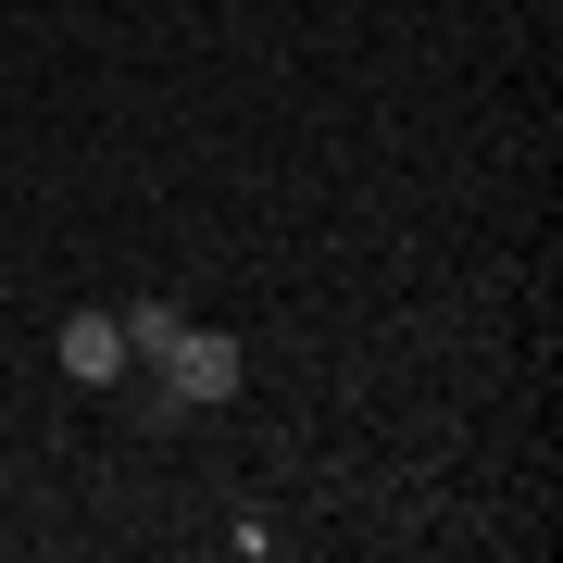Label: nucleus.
Instances as JSON below:
<instances>
[{
    "label": "nucleus",
    "mask_w": 563,
    "mask_h": 563,
    "mask_svg": "<svg viewBox=\"0 0 563 563\" xmlns=\"http://www.w3.org/2000/svg\"><path fill=\"white\" fill-rule=\"evenodd\" d=\"M213 401H239V339H225V325H176V339L151 351L139 413L151 426H188V413H213Z\"/></svg>",
    "instance_id": "obj_1"
},
{
    "label": "nucleus",
    "mask_w": 563,
    "mask_h": 563,
    "mask_svg": "<svg viewBox=\"0 0 563 563\" xmlns=\"http://www.w3.org/2000/svg\"><path fill=\"white\" fill-rule=\"evenodd\" d=\"M63 376H76V388H113L125 376V313H63Z\"/></svg>",
    "instance_id": "obj_2"
},
{
    "label": "nucleus",
    "mask_w": 563,
    "mask_h": 563,
    "mask_svg": "<svg viewBox=\"0 0 563 563\" xmlns=\"http://www.w3.org/2000/svg\"><path fill=\"white\" fill-rule=\"evenodd\" d=\"M176 325H188V313H176V301H139V313H125V363H151V351H163V339H176Z\"/></svg>",
    "instance_id": "obj_3"
}]
</instances>
